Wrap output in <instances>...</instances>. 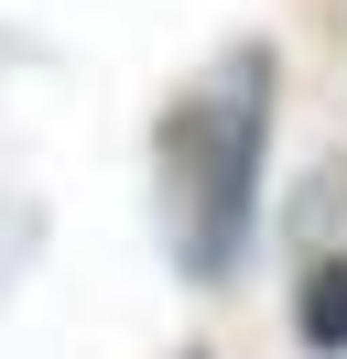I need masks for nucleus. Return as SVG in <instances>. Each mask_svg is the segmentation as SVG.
Wrapping results in <instances>:
<instances>
[{
    "instance_id": "nucleus-1",
    "label": "nucleus",
    "mask_w": 347,
    "mask_h": 359,
    "mask_svg": "<svg viewBox=\"0 0 347 359\" xmlns=\"http://www.w3.org/2000/svg\"><path fill=\"white\" fill-rule=\"evenodd\" d=\"M163 142L185 153V175H195V272H228L239 240H250L260 142H271V55H239L228 88H206Z\"/></svg>"
},
{
    "instance_id": "nucleus-2",
    "label": "nucleus",
    "mask_w": 347,
    "mask_h": 359,
    "mask_svg": "<svg viewBox=\"0 0 347 359\" xmlns=\"http://www.w3.org/2000/svg\"><path fill=\"white\" fill-rule=\"evenodd\" d=\"M304 348H347V262H315L304 283Z\"/></svg>"
}]
</instances>
